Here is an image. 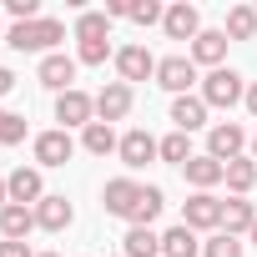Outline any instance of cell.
<instances>
[{
  "instance_id": "obj_1",
  "label": "cell",
  "mask_w": 257,
  "mask_h": 257,
  "mask_svg": "<svg viewBox=\"0 0 257 257\" xmlns=\"http://www.w3.org/2000/svg\"><path fill=\"white\" fill-rule=\"evenodd\" d=\"M101 207H106V217H121L126 227H152V222L162 217L167 197H162V187H152V182L111 177V182L101 187Z\"/></svg>"
},
{
  "instance_id": "obj_2",
  "label": "cell",
  "mask_w": 257,
  "mask_h": 257,
  "mask_svg": "<svg viewBox=\"0 0 257 257\" xmlns=\"http://www.w3.org/2000/svg\"><path fill=\"white\" fill-rule=\"evenodd\" d=\"M56 41H66V26L56 16H41V21H26V26H11L6 31V46L11 51H41V56H51Z\"/></svg>"
},
{
  "instance_id": "obj_3",
  "label": "cell",
  "mask_w": 257,
  "mask_h": 257,
  "mask_svg": "<svg viewBox=\"0 0 257 257\" xmlns=\"http://www.w3.org/2000/svg\"><path fill=\"white\" fill-rule=\"evenodd\" d=\"M202 101H207V111L217 106V111H232L242 96H247V81L232 71V66H217V71H207L202 76V91H197Z\"/></svg>"
},
{
  "instance_id": "obj_4",
  "label": "cell",
  "mask_w": 257,
  "mask_h": 257,
  "mask_svg": "<svg viewBox=\"0 0 257 257\" xmlns=\"http://www.w3.org/2000/svg\"><path fill=\"white\" fill-rule=\"evenodd\" d=\"M157 86L172 91V96H192V86H202L197 61H192V56H162V61H157Z\"/></svg>"
},
{
  "instance_id": "obj_5",
  "label": "cell",
  "mask_w": 257,
  "mask_h": 257,
  "mask_svg": "<svg viewBox=\"0 0 257 257\" xmlns=\"http://www.w3.org/2000/svg\"><path fill=\"white\" fill-rule=\"evenodd\" d=\"M247 142H252V137L242 132L237 121H217L212 132H207V157H217V162L227 167V162H237V157H247Z\"/></svg>"
},
{
  "instance_id": "obj_6",
  "label": "cell",
  "mask_w": 257,
  "mask_h": 257,
  "mask_svg": "<svg viewBox=\"0 0 257 257\" xmlns=\"http://www.w3.org/2000/svg\"><path fill=\"white\" fill-rule=\"evenodd\" d=\"M56 121H61V132H71V126H86L96 121V96H86L81 86H71V91H61L56 96Z\"/></svg>"
},
{
  "instance_id": "obj_7",
  "label": "cell",
  "mask_w": 257,
  "mask_h": 257,
  "mask_svg": "<svg viewBox=\"0 0 257 257\" xmlns=\"http://www.w3.org/2000/svg\"><path fill=\"white\" fill-rule=\"evenodd\" d=\"M182 227H192V232H222V197L192 192L187 207H182Z\"/></svg>"
},
{
  "instance_id": "obj_8",
  "label": "cell",
  "mask_w": 257,
  "mask_h": 257,
  "mask_svg": "<svg viewBox=\"0 0 257 257\" xmlns=\"http://www.w3.org/2000/svg\"><path fill=\"white\" fill-rule=\"evenodd\" d=\"M132 106H137V91L126 86V81H106L101 91H96V121H126L132 116Z\"/></svg>"
},
{
  "instance_id": "obj_9",
  "label": "cell",
  "mask_w": 257,
  "mask_h": 257,
  "mask_svg": "<svg viewBox=\"0 0 257 257\" xmlns=\"http://www.w3.org/2000/svg\"><path fill=\"white\" fill-rule=\"evenodd\" d=\"M71 157H76V137H71V132L56 126V132H41V137H36V167H41V172L66 167Z\"/></svg>"
},
{
  "instance_id": "obj_10",
  "label": "cell",
  "mask_w": 257,
  "mask_h": 257,
  "mask_svg": "<svg viewBox=\"0 0 257 257\" xmlns=\"http://www.w3.org/2000/svg\"><path fill=\"white\" fill-rule=\"evenodd\" d=\"M76 56H66V51H51V56H41V66H36V81L46 86V91H71V81H76Z\"/></svg>"
},
{
  "instance_id": "obj_11",
  "label": "cell",
  "mask_w": 257,
  "mask_h": 257,
  "mask_svg": "<svg viewBox=\"0 0 257 257\" xmlns=\"http://www.w3.org/2000/svg\"><path fill=\"white\" fill-rule=\"evenodd\" d=\"M116 157H121V167H126V172H142L152 157H162V142H157L152 132H142V126H137V132H126V137H121Z\"/></svg>"
},
{
  "instance_id": "obj_12",
  "label": "cell",
  "mask_w": 257,
  "mask_h": 257,
  "mask_svg": "<svg viewBox=\"0 0 257 257\" xmlns=\"http://www.w3.org/2000/svg\"><path fill=\"white\" fill-rule=\"evenodd\" d=\"M111 61H116V76H121L126 86H132V81H147V76L157 81V56H152L147 46H121Z\"/></svg>"
},
{
  "instance_id": "obj_13",
  "label": "cell",
  "mask_w": 257,
  "mask_h": 257,
  "mask_svg": "<svg viewBox=\"0 0 257 257\" xmlns=\"http://www.w3.org/2000/svg\"><path fill=\"white\" fill-rule=\"evenodd\" d=\"M162 31H167V41H197L202 36V11L187 6V0H177V6H167V16H162Z\"/></svg>"
},
{
  "instance_id": "obj_14",
  "label": "cell",
  "mask_w": 257,
  "mask_h": 257,
  "mask_svg": "<svg viewBox=\"0 0 257 257\" xmlns=\"http://www.w3.org/2000/svg\"><path fill=\"white\" fill-rule=\"evenodd\" d=\"M6 192H11L16 207H36V202L46 197V177H41V167H16V172L6 177Z\"/></svg>"
},
{
  "instance_id": "obj_15",
  "label": "cell",
  "mask_w": 257,
  "mask_h": 257,
  "mask_svg": "<svg viewBox=\"0 0 257 257\" xmlns=\"http://www.w3.org/2000/svg\"><path fill=\"white\" fill-rule=\"evenodd\" d=\"M31 212H36V227H41V232H66V227L76 222V207H71L61 192H46Z\"/></svg>"
},
{
  "instance_id": "obj_16",
  "label": "cell",
  "mask_w": 257,
  "mask_h": 257,
  "mask_svg": "<svg viewBox=\"0 0 257 257\" xmlns=\"http://www.w3.org/2000/svg\"><path fill=\"white\" fill-rule=\"evenodd\" d=\"M182 177H187V182H192L197 192H212V187H222V182H227V167H222L217 157L197 152V157H192V162L182 167Z\"/></svg>"
},
{
  "instance_id": "obj_17",
  "label": "cell",
  "mask_w": 257,
  "mask_h": 257,
  "mask_svg": "<svg viewBox=\"0 0 257 257\" xmlns=\"http://www.w3.org/2000/svg\"><path fill=\"white\" fill-rule=\"evenodd\" d=\"M31 232H36V212L31 207H16V202L0 207V237L6 242H26Z\"/></svg>"
},
{
  "instance_id": "obj_18",
  "label": "cell",
  "mask_w": 257,
  "mask_h": 257,
  "mask_svg": "<svg viewBox=\"0 0 257 257\" xmlns=\"http://www.w3.org/2000/svg\"><path fill=\"white\" fill-rule=\"evenodd\" d=\"M172 126L177 132H197V126H207V101L202 96H172Z\"/></svg>"
},
{
  "instance_id": "obj_19",
  "label": "cell",
  "mask_w": 257,
  "mask_h": 257,
  "mask_svg": "<svg viewBox=\"0 0 257 257\" xmlns=\"http://www.w3.org/2000/svg\"><path fill=\"white\" fill-rule=\"evenodd\" d=\"M192 61L207 66V71H217V66L227 61V31H202V36L192 41Z\"/></svg>"
},
{
  "instance_id": "obj_20",
  "label": "cell",
  "mask_w": 257,
  "mask_h": 257,
  "mask_svg": "<svg viewBox=\"0 0 257 257\" xmlns=\"http://www.w3.org/2000/svg\"><path fill=\"white\" fill-rule=\"evenodd\" d=\"M252 222H257V207H252L247 197L222 202V232H227V237H247V232H252Z\"/></svg>"
},
{
  "instance_id": "obj_21",
  "label": "cell",
  "mask_w": 257,
  "mask_h": 257,
  "mask_svg": "<svg viewBox=\"0 0 257 257\" xmlns=\"http://www.w3.org/2000/svg\"><path fill=\"white\" fill-rule=\"evenodd\" d=\"M162 257H202V242H197V232L192 227H167L162 232Z\"/></svg>"
},
{
  "instance_id": "obj_22",
  "label": "cell",
  "mask_w": 257,
  "mask_h": 257,
  "mask_svg": "<svg viewBox=\"0 0 257 257\" xmlns=\"http://www.w3.org/2000/svg\"><path fill=\"white\" fill-rule=\"evenodd\" d=\"M121 257H162V237H157L152 227H126Z\"/></svg>"
},
{
  "instance_id": "obj_23",
  "label": "cell",
  "mask_w": 257,
  "mask_h": 257,
  "mask_svg": "<svg viewBox=\"0 0 257 257\" xmlns=\"http://www.w3.org/2000/svg\"><path fill=\"white\" fill-rule=\"evenodd\" d=\"M76 41H81V46L111 41V16H106V11H81V16H76Z\"/></svg>"
},
{
  "instance_id": "obj_24",
  "label": "cell",
  "mask_w": 257,
  "mask_h": 257,
  "mask_svg": "<svg viewBox=\"0 0 257 257\" xmlns=\"http://www.w3.org/2000/svg\"><path fill=\"white\" fill-rule=\"evenodd\" d=\"M222 31H227V41H252L257 36V6H232Z\"/></svg>"
},
{
  "instance_id": "obj_25",
  "label": "cell",
  "mask_w": 257,
  "mask_h": 257,
  "mask_svg": "<svg viewBox=\"0 0 257 257\" xmlns=\"http://www.w3.org/2000/svg\"><path fill=\"white\" fill-rule=\"evenodd\" d=\"M81 147H86L91 157H106V152H116V147H121V137L111 132V126H106V121H91V126H86V132H81Z\"/></svg>"
},
{
  "instance_id": "obj_26",
  "label": "cell",
  "mask_w": 257,
  "mask_h": 257,
  "mask_svg": "<svg viewBox=\"0 0 257 257\" xmlns=\"http://www.w3.org/2000/svg\"><path fill=\"white\" fill-rule=\"evenodd\" d=\"M227 187H232V197H247V192L257 187V162H252V157L227 162Z\"/></svg>"
},
{
  "instance_id": "obj_27",
  "label": "cell",
  "mask_w": 257,
  "mask_h": 257,
  "mask_svg": "<svg viewBox=\"0 0 257 257\" xmlns=\"http://www.w3.org/2000/svg\"><path fill=\"white\" fill-rule=\"evenodd\" d=\"M197 152H192V137L187 132H172V137H162V162H172V167H187Z\"/></svg>"
},
{
  "instance_id": "obj_28",
  "label": "cell",
  "mask_w": 257,
  "mask_h": 257,
  "mask_svg": "<svg viewBox=\"0 0 257 257\" xmlns=\"http://www.w3.org/2000/svg\"><path fill=\"white\" fill-rule=\"evenodd\" d=\"M16 142H26V116L0 106V147H16Z\"/></svg>"
},
{
  "instance_id": "obj_29",
  "label": "cell",
  "mask_w": 257,
  "mask_h": 257,
  "mask_svg": "<svg viewBox=\"0 0 257 257\" xmlns=\"http://www.w3.org/2000/svg\"><path fill=\"white\" fill-rule=\"evenodd\" d=\"M202 257H242V237H227V232H212L202 242Z\"/></svg>"
},
{
  "instance_id": "obj_30",
  "label": "cell",
  "mask_w": 257,
  "mask_h": 257,
  "mask_svg": "<svg viewBox=\"0 0 257 257\" xmlns=\"http://www.w3.org/2000/svg\"><path fill=\"white\" fill-rule=\"evenodd\" d=\"M167 6H157V0H132V11H126V21H137V26H162Z\"/></svg>"
},
{
  "instance_id": "obj_31",
  "label": "cell",
  "mask_w": 257,
  "mask_h": 257,
  "mask_svg": "<svg viewBox=\"0 0 257 257\" xmlns=\"http://www.w3.org/2000/svg\"><path fill=\"white\" fill-rule=\"evenodd\" d=\"M0 257H36L26 242H6V237H0Z\"/></svg>"
},
{
  "instance_id": "obj_32",
  "label": "cell",
  "mask_w": 257,
  "mask_h": 257,
  "mask_svg": "<svg viewBox=\"0 0 257 257\" xmlns=\"http://www.w3.org/2000/svg\"><path fill=\"white\" fill-rule=\"evenodd\" d=\"M11 91H16V71H11V66H0V101H6Z\"/></svg>"
},
{
  "instance_id": "obj_33",
  "label": "cell",
  "mask_w": 257,
  "mask_h": 257,
  "mask_svg": "<svg viewBox=\"0 0 257 257\" xmlns=\"http://www.w3.org/2000/svg\"><path fill=\"white\" fill-rule=\"evenodd\" d=\"M242 106H247V111H252V116H257V81H252V86H247V96H242Z\"/></svg>"
},
{
  "instance_id": "obj_34",
  "label": "cell",
  "mask_w": 257,
  "mask_h": 257,
  "mask_svg": "<svg viewBox=\"0 0 257 257\" xmlns=\"http://www.w3.org/2000/svg\"><path fill=\"white\" fill-rule=\"evenodd\" d=\"M247 157H252V162H257V132H252V142H247Z\"/></svg>"
},
{
  "instance_id": "obj_35",
  "label": "cell",
  "mask_w": 257,
  "mask_h": 257,
  "mask_svg": "<svg viewBox=\"0 0 257 257\" xmlns=\"http://www.w3.org/2000/svg\"><path fill=\"white\" fill-rule=\"evenodd\" d=\"M11 202V192H6V177H0V207H6Z\"/></svg>"
},
{
  "instance_id": "obj_36",
  "label": "cell",
  "mask_w": 257,
  "mask_h": 257,
  "mask_svg": "<svg viewBox=\"0 0 257 257\" xmlns=\"http://www.w3.org/2000/svg\"><path fill=\"white\" fill-rule=\"evenodd\" d=\"M247 242H257V222H252V232H247Z\"/></svg>"
},
{
  "instance_id": "obj_37",
  "label": "cell",
  "mask_w": 257,
  "mask_h": 257,
  "mask_svg": "<svg viewBox=\"0 0 257 257\" xmlns=\"http://www.w3.org/2000/svg\"><path fill=\"white\" fill-rule=\"evenodd\" d=\"M36 257H61V252H36Z\"/></svg>"
},
{
  "instance_id": "obj_38",
  "label": "cell",
  "mask_w": 257,
  "mask_h": 257,
  "mask_svg": "<svg viewBox=\"0 0 257 257\" xmlns=\"http://www.w3.org/2000/svg\"><path fill=\"white\" fill-rule=\"evenodd\" d=\"M0 41H6V21H0Z\"/></svg>"
}]
</instances>
